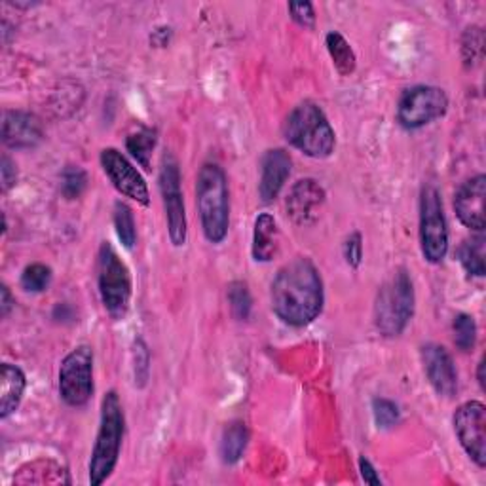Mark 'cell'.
<instances>
[{"mask_svg": "<svg viewBox=\"0 0 486 486\" xmlns=\"http://www.w3.org/2000/svg\"><path fill=\"white\" fill-rule=\"evenodd\" d=\"M484 198H486V177L477 175L461 185L456 192L454 209L456 215L468 228L482 232L486 227L484 215Z\"/></svg>", "mask_w": 486, "mask_h": 486, "instance_id": "cell-14", "label": "cell"}, {"mask_svg": "<svg viewBox=\"0 0 486 486\" xmlns=\"http://www.w3.org/2000/svg\"><path fill=\"white\" fill-rule=\"evenodd\" d=\"M359 471H361L363 481L367 482V484H373V486H380L382 484L376 470L373 468V464L367 458H359Z\"/></svg>", "mask_w": 486, "mask_h": 486, "instance_id": "cell-36", "label": "cell"}, {"mask_svg": "<svg viewBox=\"0 0 486 486\" xmlns=\"http://www.w3.org/2000/svg\"><path fill=\"white\" fill-rule=\"evenodd\" d=\"M114 228L122 241V246H124L126 249H132L137 243V228H135L133 211L124 202L114 204Z\"/></svg>", "mask_w": 486, "mask_h": 486, "instance_id": "cell-25", "label": "cell"}, {"mask_svg": "<svg viewBox=\"0 0 486 486\" xmlns=\"http://www.w3.org/2000/svg\"><path fill=\"white\" fill-rule=\"evenodd\" d=\"M454 431L461 449L479 468L486 466V408L479 401H468L458 407L454 415Z\"/></svg>", "mask_w": 486, "mask_h": 486, "instance_id": "cell-11", "label": "cell"}, {"mask_svg": "<svg viewBox=\"0 0 486 486\" xmlns=\"http://www.w3.org/2000/svg\"><path fill=\"white\" fill-rule=\"evenodd\" d=\"M291 156L283 149L269 151L262 156L260 162V183H259V194L264 204L274 202L281 188L285 186V181L291 175Z\"/></svg>", "mask_w": 486, "mask_h": 486, "instance_id": "cell-16", "label": "cell"}, {"mask_svg": "<svg viewBox=\"0 0 486 486\" xmlns=\"http://www.w3.org/2000/svg\"><path fill=\"white\" fill-rule=\"evenodd\" d=\"M373 412L378 428H392L399 422V407L394 401L387 399H375Z\"/></svg>", "mask_w": 486, "mask_h": 486, "instance_id": "cell-31", "label": "cell"}, {"mask_svg": "<svg viewBox=\"0 0 486 486\" xmlns=\"http://www.w3.org/2000/svg\"><path fill=\"white\" fill-rule=\"evenodd\" d=\"M325 202V190L313 179L299 181L287 198V213L297 225H306L315 217V211Z\"/></svg>", "mask_w": 486, "mask_h": 486, "instance_id": "cell-17", "label": "cell"}, {"mask_svg": "<svg viewBox=\"0 0 486 486\" xmlns=\"http://www.w3.org/2000/svg\"><path fill=\"white\" fill-rule=\"evenodd\" d=\"M160 192L164 200L169 239L175 248L186 243V213L181 190V172L174 154H165L160 165Z\"/></svg>", "mask_w": 486, "mask_h": 486, "instance_id": "cell-10", "label": "cell"}, {"mask_svg": "<svg viewBox=\"0 0 486 486\" xmlns=\"http://www.w3.org/2000/svg\"><path fill=\"white\" fill-rule=\"evenodd\" d=\"M126 147H128V153L144 169H151V158H153V151L156 147V132L151 128H139L137 132L128 135Z\"/></svg>", "mask_w": 486, "mask_h": 486, "instance_id": "cell-24", "label": "cell"}, {"mask_svg": "<svg viewBox=\"0 0 486 486\" xmlns=\"http://www.w3.org/2000/svg\"><path fill=\"white\" fill-rule=\"evenodd\" d=\"M59 394L69 407H84L93 396V352L79 346L65 355L59 369Z\"/></svg>", "mask_w": 486, "mask_h": 486, "instance_id": "cell-9", "label": "cell"}, {"mask_svg": "<svg viewBox=\"0 0 486 486\" xmlns=\"http://www.w3.org/2000/svg\"><path fill=\"white\" fill-rule=\"evenodd\" d=\"M291 17H293L299 26L312 29L315 26V12L310 3H291L289 5Z\"/></svg>", "mask_w": 486, "mask_h": 486, "instance_id": "cell-33", "label": "cell"}, {"mask_svg": "<svg viewBox=\"0 0 486 486\" xmlns=\"http://www.w3.org/2000/svg\"><path fill=\"white\" fill-rule=\"evenodd\" d=\"M482 46L484 37L479 27H471L464 35V42H461V52H464V61L468 67L479 65L482 59Z\"/></svg>", "mask_w": 486, "mask_h": 486, "instance_id": "cell-30", "label": "cell"}, {"mask_svg": "<svg viewBox=\"0 0 486 486\" xmlns=\"http://www.w3.org/2000/svg\"><path fill=\"white\" fill-rule=\"evenodd\" d=\"M103 172L112 183V186L130 200H135L141 206L151 204L149 186L143 175L133 167V164L116 149H105L101 153Z\"/></svg>", "mask_w": 486, "mask_h": 486, "instance_id": "cell-12", "label": "cell"}, {"mask_svg": "<svg viewBox=\"0 0 486 486\" xmlns=\"http://www.w3.org/2000/svg\"><path fill=\"white\" fill-rule=\"evenodd\" d=\"M285 139L310 158H329L334 151L336 135L325 112L313 103L295 107L285 120Z\"/></svg>", "mask_w": 486, "mask_h": 486, "instance_id": "cell-4", "label": "cell"}, {"mask_svg": "<svg viewBox=\"0 0 486 486\" xmlns=\"http://www.w3.org/2000/svg\"><path fill=\"white\" fill-rule=\"evenodd\" d=\"M97 285L101 302L112 320H124L132 301V274L111 243H103L97 255Z\"/></svg>", "mask_w": 486, "mask_h": 486, "instance_id": "cell-6", "label": "cell"}, {"mask_svg": "<svg viewBox=\"0 0 486 486\" xmlns=\"http://www.w3.org/2000/svg\"><path fill=\"white\" fill-rule=\"evenodd\" d=\"M0 299H3V301H0V313H3V318H6L8 312L14 306V301H12V295H10L8 287H5V285L0 287Z\"/></svg>", "mask_w": 486, "mask_h": 486, "instance_id": "cell-37", "label": "cell"}, {"mask_svg": "<svg viewBox=\"0 0 486 486\" xmlns=\"http://www.w3.org/2000/svg\"><path fill=\"white\" fill-rule=\"evenodd\" d=\"M460 262L471 276L482 278L486 274V239L482 234L461 243Z\"/></svg>", "mask_w": 486, "mask_h": 486, "instance_id": "cell-21", "label": "cell"}, {"mask_svg": "<svg viewBox=\"0 0 486 486\" xmlns=\"http://www.w3.org/2000/svg\"><path fill=\"white\" fill-rule=\"evenodd\" d=\"M44 137L40 120L23 111H8L3 120V143L10 149L27 151L40 144Z\"/></svg>", "mask_w": 486, "mask_h": 486, "instance_id": "cell-15", "label": "cell"}, {"mask_svg": "<svg viewBox=\"0 0 486 486\" xmlns=\"http://www.w3.org/2000/svg\"><path fill=\"white\" fill-rule=\"evenodd\" d=\"M52 283V270L50 266L46 264H31L21 274V287L27 291V293H42Z\"/></svg>", "mask_w": 486, "mask_h": 486, "instance_id": "cell-27", "label": "cell"}, {"mask_svg": "<svg viewBox=\"0 0 486 486\" xmlns=\"http://www.w3.org/2000/svg\"><path fill=\"white\" fill-rule=\"evenodd\" d=\"M26 375L16 364L5 363L0 371V418H8L17 410L26 394Z\"/></svg>", "mask_w": 486, "mask_h": 486, "instance_id": "cell-18", "label": "cell"}, {"mask_svg": "<svg viewBox=\"0 0 486 486\" xmlns=\"http://www.w3.org/2000/svg\"><path fill=\"white\" fill-rule=\"evenodd\" d=\"M0 179H3V190H10L16 185L17 179V169L16 164L5 154L3 160H0Z\"/></svg>", "mask_w": 486, "mask_h": 486, "instance_id": "cell-35", "label": "cell"}, {"mask_svg": "<svg viewBox=\"0 0 486 486\" xmlns=\"http://www.w3.org/2000/svg\"><path fill=\"white\" fill-rule=\"evenodd\" d=\"M420 243L424 259L431 264H439L449 253V228L441 194L431 185L424 186L420 198Z\"/></svg>", "mask_w": 486, "mask_h": 486, "instance_id": "cell-7", "label": "cell"}, {"mask_svg": "<svg viewBox=\"0 0 486 486\" xmlns=\"http://www.w3.org/2000/svg\"><path fill=\"white\" fill-rule=\"evenodd\" d=\"M196 202L202 218L204 236L211 243H221L230 227V194L228 181L217 164H206L196 183Z\"/></svg>", "mask_w": 486, "mask_h": 486, "instance_id": "cell-2", "label": "cell"}, {"mask_svg": "<svg viewBox=\"0 0 486 486\" xmlns=\"http://www.w3.org/2000/svg\"><path fill=\"white\" fill-rule=\"evenodd\" d=\"M124 408H122L116 392H109L101 403L100 431H97L90 460L91 486L103 484L112 475L120 458L122 439H124Z\"/></svg>", "mask_w": 486, "mask_h": 486, "instance_id": "cell-3", "label": "cell"}, {"mask_svg": "<svg viewBox=\"0 0 486 486\" xmlns=\"http://www.w3.org/2000/svg\"><path fill=\"white\" fill-rule=\"evenodd\" d=\"M133 361H135V382L139 386H144L147 384V378H149V371H151V355H149V350H147V344L143 343V340H135L133 344Z\"/></svg>", "mask_w": 486, "mask_h": 486, "instance_id": "cell-32", "label": "cell"}, {"mask_svg": "<svg viewBox=\"0 0 486 486\" xmlns=\"http://www.w3.org/2000/svg\"><path fill=\"white\" fill-rule=\"evenodd\" d=\"M325 42H327V50L331 54L334 69L343 77H350L355 70V54L352 50V46L348 44V40L340 33L333 31L327 35Z\"/></svg>", "mask_w": 486, "mask_h": 486, "instance_id": "cell-23", "label": "cell"}, {"mask_svg": "<svg viewBox=\"0 0 486 486\" xmlns=\"http://www.w3.org/2000/svg\"><path fill=\"white\" fill-rule=\"evenodd\" d=\"M454 344L461 352H471L477 343V325L468 313H458L454 318Z\"/></svg>", "mask_w": 486, "mask_h": 486, "instance_id": "cell-26", "label": "cell"}, {"mask_svg": "<svg viewBox=\"0 0 486 486\" xmlns=\"http://www.w3.org/2000/svg\"><path fill=\"white\" fill-rule=\"evenodd\" d=\"M248 443H249L248 428L241 422L230 424L225 429L221 439V456L225 464H236V461H239L243 452L248 449Z\"/></svg>", "mask_w": 486, "mask_h": 486, "instance_id": "cell-22", "label": "cell"}, {"mask_svg": "<svg viewBox=\"0 0 486 486\" xmlns=\"http://www.w3.org/2000/svg\"><path fill=\"white\" fill-rule=\"evenodd\" d=\"M447 109L449 97L441 88L415 86L401 95L397 120L407 130H418L445 116Z\"/></svg>", "mask_w": 486, "mask_h": 486, "instance_id": "cell-8", "label": "cell"}, {"mask_svg": "<svg viewBox=\"0 0 486 486\" xmlns=\"http://www.w3.org/2000/svg\"><path fill=\"white\" fill-rule=\"evenodd\" d=\"M422 363L437 396L454 397L458 392V373L450 354L439 344H426L422 348Z\"/></svg>", "mask_w": 486, "mask_h": 486, "instance_id": "cell-13", "label": "cell"}, {"mask_svg": "<svg viewBox=\"0 0 486 486\" xmlns=\"http://www.w3.org/2000/svg\"><path fill=\"white\" fill-rule=\"evenodd\" d=\"M415 287L405 269L387 280L376 295L375 325L384 336H399L415 313Z\"/></svg>", "mask_w": 486, "mask_h": 486, "instance_id": "cell-5", "label": "cell"}, {"mask_svg": "<svg viewBox=\"0 0 486 486\" xmlns=\"http://www.w3.org/2000/svg\"><path fill=\"white\" fill-rule=\"evenodd\" d=\"M278 223L269 213L257 217L253 230V259L257 262H270L278 253Z\"/></svg>", "mask_w": 486, "mask_h": 486, "instance_id": "cell-19", "label": "cell"}, {"mask_svg": "<svg viewBox=\"0 0 486 486\" xmlns=\"http://www.w3.org/2000/svg\"><path fill=\"white\" fill-rule=\"evenodd\" d=\"M88 177L84 174V169L70 165L65 169L63 174V183H61V192L67 200H77L82 196V192L86 190Z\"/></svg>", "mask_w": 486, "mask_h": 486, "instance_id": "cell-29", "label": "cell"}, {"mask_svg": "<svg viewBox=\"0 0 486 486\" xmlns=\"http://www.w3.org/2000/svg\"><path fill=\"white\" fill-rule=\"evenodd\" d=\"M344 257L352 269H357L363 259V243H361V234L355 232L352 234L346 243H344Z\"/></svg>", "mask_w": 486, "mask_h": 486, "instance_id": "cell-34", "label": "cell"}, {"mask_svg": "<svg viewBox=\"0 0 486 486\" xmlns=\"http://www.w3.org/2000/svg\"><path fill=\"white\" fill-rule=\"evenodd\" d=\"M272 310L291 327H304L323 310V281L313 262L297 257L280 269L270 291Z\"/></svg>", "mask_w": 486, "mask_h": 486, "instance_id": "cell-1", "label": "cell"}, {"mask_svg": "<svg viewBox=\"0 0 486 486\" xmlns=\"http://www.w3.org/2000/svg\"><path fill=\"white\" fill-rule=\"evenodd\" d=\"M482 369H484V361L479 363V384L484 387V376H482Z\"/></svg>", "mask_w": 486, "mask_h": 486, "instance_id": "cell-38", "label": "cell"}, {"mask_svg": "<svg viewBox=\"0 0 486 486\" xmlns=\"http://www.w3.org/2000/svg\"><path fill=\"white\" fill-rule=\"evenodd\" d=\"M228 302L232 308L234 318L239 322H246L249 320V313H251V295H249V289L243 281H234L228 287Z\"/></svg>", "mask_w": 486, "mask_h": 486, "instance_id": "cell-28", "label": "cell"}, {"mask_svg": "<svg viewBox=\"0 0 486 486\" xmlns=\"http://www.w3.org/2000/svg\"><path fill=\"white\" fill-rule=\"evenodd\" d=\"M16 482L19 484H63L70 482L67 471L56 464L52 460H38L33 464L21 468L19 475L16 477Z\"/></svg>", "mask_w": 486, "mask_h": 486, "instance_id": "cell-20", "label": "cell"}]
</instances>
